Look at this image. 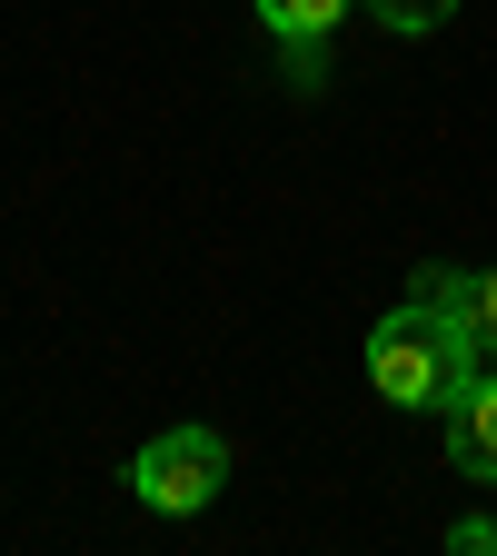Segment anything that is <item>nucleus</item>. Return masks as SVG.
Listing matches in <instances>:
<instances>
[{"instance_id":"f257e3e1","label":"nucleus","mask_w":497,"mask_h":556,"mask_svg":"<svg viewBox=\"0 0 497 556\" xmlns=\"http://www.w3.org/2000/svg\"><path fill=\"white\" fill-rule=\"evenodd\" d=\"M477 368H487V348L468 338V318L438 308V299H418V289H408V308H388L369 328V388L388 407H448Z\"/></svg>"},{"instance_id":"f03ea898","label":"nucleus","mask_w":497,"mask_h":556,"mask_svg":"<svg viewBox=\"0 0 497 556\" xmlns=\"http://www.w3.org/2000/svg\"><path fill=\"white\" fill-rule=\"evenodd\" d=\"M220 486H229V438L220 428H160L129 457V497L150 517H199V507H220Z\"/></svg>"},{"instance_id":"7ed1b4c3","label":"nucleus","mask_w":497,"mask_h":556,"mask_svg":"<svg viewBox=\"0 0 497 556\" xmlns=\"http://www.w3.org/2000/svg\"><path fill=\"white\" fill-rule=\"evenodd\" d=\"M359 11V0H259V30L278 40V60H289V80L319 90L328 80V30Z\"/></svg>"},{"instance_id":"20e7f679","label":"nucleus","mask_w":497,"mask_h":556,"mask_svg":"<svg viewBox=\"0 0 497 556\" xmlns=\"http://www.w3.org/2000/svg\"><path fill=\"white\" fill-rule=\"evenodd\" d=\"M438 428H448V467H458L468 486H497V358L438 407Z\"/></svg>"},{"instance_id":"39448f33","label":"nucleus","mask_w":497,"mask_h":556,"mask_svg":"<svg viewBox=\"0 0 497 556\" xmlns=\"http://www.w3.org/2000/svg\"><path fill=\"white\" fill-rule=\"evenodd\" d=\"M408 289H418V299H438V308H458V318H468V338L497 358V268H438V258H428Z\"/></svg>"},{"instance_id":"423d86ee","label":"nucleus","mask_w":497,"mask_h":556,"mask_svg":"<svg viewBox=\"0 0 497 556\" xmlns=\"http://www.w3.org/2000/svg\"><path fill=\"white\" fill-rule=\"evenodd\" d=\"M359 11H369L378 30H398V40H418V30H438L458 0H359Z\"/></svg>"},{"instance_id":"0eeeda50","label":"nucleus","mask_w":497,"mask_h":556,"mask_svg":"<svg viewBox=\"0 0 497 556\" xmlns=\"http://www.w3.org/2000/svg\"><path fill=\"white\" fill-rule=\"evenodd\" d=\"M448 546H458V556H497V527H487V517H458Z\"/></svg>"}]
</instances>
